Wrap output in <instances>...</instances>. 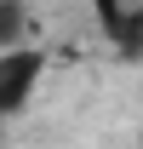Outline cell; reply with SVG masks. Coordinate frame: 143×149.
Instances as JSON below:
<instances>
[{"instance_id": "6da1fadb", "label": "cell", "mask_w": 143, "mask_h": 149, "mask_svg": "<svg viewBox=\"0 0 143 149\" xmlns=\"http://www.w3.org/2000/svg\"><path fill=\"white\" fill-rule=\"evenodd\" d=\"M40 74H46V52L40 46H6L0 52V120H12V115L29 109Z\"/></svg>"}, {"instance_id": "7a4b0ae2", "label": "cell", "mask_w": 143, "mask_h": 149, "mask_svg": "<svg viewBox=\"0 0 143 149\" xmlns=\"http://www.w3.org/2000/svg\"><path fill=\"white\" fill-rule=\"evenodd\" d=\"M97 29L120 57H143V6L137 0H92Z\"/></svg>"}, {"instance_id": "3957f363", "label": "cell", "mask_w": 143, "mask_h": 149, "mask_svg": "<svg viewBox=\"0 0 143 149\" xmlns=\"http://www.w3.org/2000/svg\"><path fill=\"white\" fill-rule=\"evenodd\" d=\"M23 29H29V6L23 0H0V52L23 46Z\"/></svg>"}]
</instances>
